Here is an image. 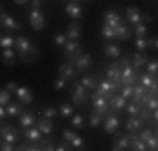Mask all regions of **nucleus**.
<instances>
[{
	"label": "nucleus",
	"instance_id": "1",
	"mask_svg": "<svg viewBox=\"0 0 158 151\" xmlns=\"http://www.w3.org/2000/svg\"><path fill=\"white\" fill-rule=\"evenodd\" d=\"M119 89H121V86L118 84V82H111V81H101L99 86H96L94 92L98 94V96H103L106 97V99H110L111 96H114V94L119 92Z\"/></svg>",
	"mask_w": 158,
	"mask_h": 151
},
{
	"label": "nucleus",
	"instance_id": "2",
	"mask_svg": "<svg viewBox=\"0 0 158 151\" xmlns=\"http://www.w3.org/2000/svg\"><path fill=\"white\" fill-rule=\"evenodd\" d=\"M14 47H15V51H17L19 55H24V54H37V55H39L37 47H35V45H32L31 40H29L27 37H24V35L14 39Z\"/></svg>",
	"mask_w": 158,
	"mask_h": 151
},
{
	"label": "nucleus",
	"instance_id": "3",
	"mask_svg": "<svg viewBox=\"0 0 158 151\" xmlns=\"http://www.w3.org/2000/svg\"><path fill=\"white\" fill-rule=\"evenodd\" d=\"M138 71L140 69H135L133 66H126L123 67L121 71V77H119V86H128V84H135V82L138 81Z\"/></svg>",
	"mask_w": 158,
	"mask_h": 151
},
{
	"label": "nucleus",
	"instance_id": "4",
	"mask_svg": "<svg viewBox=\"0 0 158 151\" xmlns=\"http://www.w3.org/2000/svg\"><path fill=\"white\" fill-rule=\"evenodd\" d=\"M88 89L84 88L82 84H79V82H74V89H73V101L74 104L77 106V108H82L86 103H88Z\"/></svg>",
	"mask_w": 158,
	"mask_h": 151
},
{
	"label": "nucleus",
	"instance_id": "5",
	"mask_svg": "<svg viewBox=\"0 0 158 151\" xmlns=\"http://www.w3.org/2000/svg\"><path fill=\"white\" fill-rule=\"evenodd\" d=\"M62 47H64V55H66L67 62H74L81 54V45H79L77 40H67Z\"/></svg>",
	"mask_w": 158,
	"mask_h": 151
},
{
	"label": "nucleus",
	"instance_id": "6",
	"mask_svg": "<svg viewBox=\"0 0 158 151\" xmlns=\"http://www.w3.org/2000/svg\"><path fill=\"white\" fill-rule=\"evenodd\" d=\"M119 124H121V121L118 119L116 112H108V114L103 116V128H104V133H108V134L114 133V131L119 128Z\"/></svg>",
	"mask_w": 158,
	"mask_h": 151
},
{
	"label": "nucleus",
	"instance_id": "7",
	"mask_svg": "<svg viewBox=\"0 0 158 151\" xmlns=\"http://www.w3.org/2000/svg\"><path fill=\"white\" fill-rule=\"evenodd\" d=\"M29 22H31L34 30H42L46 27V18H44V14L40 12V9H31V12H29Z\"/></svg>",
	"mask_w": 158,
	"mask_h": 151
},
{
	"label": "nucleus",
	"instance_id": "8",
	"mask_svg": "<svg viewBox=\"0 0 158 151\" xmlns=\"http://www.w3.org/2000/svg\"><path fill=\"white\" fill-rule=\"evenodd\" d=\"M91 99H93V108H94V112H98V114H101V116H104V114H108V112H110V104H108L106 97L98 96V94L94 92L91 96Z\"/></svg>",
	"mask_w": 158,
	"mask_h": 151
},
{
	"label": "nucleus",
	"instance_id": "9",
	"mask_svg": "<svg viewBox=\"0 0 158 151\" xmlns=\"http://www.w3.org/2000/svg\"><path fill=\"white\" fill-rule=\"evenodd\" d=\"M74 69H76V72H86V71L91 67L93 64V57L89 54H79V57L74 60Z\"/></svg>",
	"mask_w": 158,
	"mask_h": 151
},
{
	"label": "nucleus",
	"instance_id": "10",
	"mask_svg": "<svg viewBox=\"0 0 158 151\" xmlns=\"http://www.w3.org/2000/svg\"><path fill=\"white\" fill-rule=\"evenodd\" d=\"M19 129L17 128H14V126H10V124H5V126H2V138H3V141H7V143H17L19 141Z\"/></svg>",
	"mask_w": 158,
	"mask_h": 151
},
{
	"label": "nucleus",
	"instance_id": "11",
	"mask_svg": "<svg viewBox=\"0 0 158 151\" xmlns=\"http://www.w3.org/2000/svg\"><path fill=\"white\" fill-rule=\"evenodd\" d=\"M0 27H3L7 30H12V29L14 30H20L22 25H20V22L14 20L9 14H0Z\"/></svg>",
	"mask_w": 158,
	"mask_h": 151
},
{
	"label": "nucleus",
	"instance_id": "12",
	"mask_svg": "<svg viewBox=\"0 0 158 151\" xmlns=\"http://www.w3.org/2000/svg\"><path fill=\"white\" fill-rule=\"evenodd\" d=\"M110 112H119V111H123L125 109V106H126V99L119 94V96H111L110 97Z\"/></svg>",
	"mask_w": 158,
	"mask_h": 151
},
{
	"label": "nucleus",
	"instance_id": "13",
	"mask_svg": "<svg viewBox=\"0 0 158 151\" xmlns=\"http://www.w3.org/2000/svg\"><path fill=\"white\" fill-rule=\"evenodd\" d=\"M119 77H121V67H119L118 62H113L108 66V71H106V79L111 82H118L119 84Z\"/></svg>",
	"mask_w": 158,
	"mask_h": 151
},
{
	"label": "nucleus",
	"instance_id": "14",
	"mask_svg": "<svg viewBox=\"0 0 158 151\" xmlns=\"http://www.w3.org/2000/svg\"><path fill=\"white\" fill-rule=\"evenodd\" d=\"M143 126H145V121H143L140 116H130V118L126 119L128 133H136V131H140Z\"/></svg>",
	"mask_w": 158,
	"mask_h": 151
},
{
	"label": "nucleus",
	"instance_id": "15",
	"mask_svg": "<svg viewBox=\"0 0 158 151\" xmlns=\"http://www.w3.org/2000/svg\"><path fill=\"white\" fill-rule=\"evenodd\" d=\"M15 96H17V99L20 101L22 104H31L32 101H34V96H32V91L29 89V88H17L15 91Z\"/></svg>",
	"mask_w": 158,
	"mask_h": 151
},
{
	"label": "nucleus",
	"instance_id": "16",
	"mask_svg": "<svg viewBox=\"0 0 158 151\" xmlns=\"http://www.w3.org/2000/svg\"><path fill=\"white\" fill-rule=\"evenodd\" d=\"M76 69H74V64L73 62H62L61 66H59V76L64 77L67 81V79H73L74 76H76Z\"/></svg>",
	"mask_w": 158,
	"mask_h": 151
},
{
	"label": "nucleus",
	"instance_id": "17",
	"mask_svg": "<svg viewBox=\"0 0 158 151\" xmlns=\"http://www.w3.org/2000/svg\"><path fill=\"white\" fill-rule=\"evenodd\" d=\"M66 14L69 15V17L76 18V20H81L82 18V9L81 5H79L77 2H71L66 5Z\"/></svg>",
	"mask_w": 158,
	"mask_h": 151
},
{
	"label": "nucleus",
	"instance_id": "18",
	"mask_svg": "<svg viewBox=\"0 0 158 151\" xmlns=\"http://www.w3.org/2000/svg\"><path fill=\"white\" fill-rule=\"evenodd\" d=\"M126 18H128V22L130 24H138V22H141V18H143V14H141V10L138 9V7H128L126 9Z\"/></svg>",
	"mask_w": 158,
	"mask_h": 151
},
{
	"label": "nucleus",
	"instance_id": "19",
	"mask_svg": "<svg viewBox=\"0 0 158 151\" xmlns=\"http://www.w3.org/2000/svg\"><path fill=\"white\" fill-rule=\"evenodd\" d=\"M24 138H25V141H27V143H35V141H40V139H42V133L37 129V126L35 128L31 126V128H25Z\"/></svg>",
	"mask_w": 158,
	"mask_h": 151
},
{
	"label": "nucleus",
	"instance_id": "20",
	"mask_svg": "<svg viewBox=\"0 0 158 151\" xmlns=\"http://www.w3.org/2000/svg\"><path fill=\"white\" fill-rule=\"evenodd\" d=\"M118 24H121V17H119L114 10L104 12V25H106V27H116Z\"/></svg>",
	"mask_w": 158,
	"mask_h": 151
},
{
	"label": "nucleus",
	"instance_id": "21",
	"mask_svg": "<svg viewBox=\"0 0 158 151\" xmlns=\"http://www.w3.org/2000/svg\"><path fill=\"white\" fill-rule=\"evenodd\" d=\"M37 129H39L42 134H51L52 129H54L52 119H47V118H44V116L40 119H37Z\"/></svg>",
	"mask_w": 158,
	"mask_h": 151
},
{
	"label": "nucleus",
	"instance_id": "22",
	"mask_svg": "<svg viewBox=\"0 0 158 151\" xmlns=\"http://www.w3.org/2000/svg\"><path fill=\"white\" fill-rule=\"evenodd\" d=\"M7 111V116H10V118H14V116H20L22 112H24V104L20 103V101H15V103H9L5 108Z\"/></svg>",
	"mask_w": 158,
	"mask_h": 151
},
{
	"label": "nucleus",
	"instance_id": "23",
	"mask_svg": "<svg viewBox=\"0 0 158 151\" xmlns=\"http://www.w3.org/2000/svg\"><path fill=\"white\" fill-rule=\"evenodd\" d=\"M113 149L114 151H125L128 149V134H118L113 139Z\"/></svg>",
	"mask_w": 158,
	"mask_h": 151
},
{
	"label": "nucleus",
	"instance_id": "24",
	"mask_svg": "<svg viewBox=\"0 0 158 151\" xmlns=\"http://www.w3.org/2000/svg\"><path fill=\"white\" fill-rule=\"evenodd\" d=\"M67 40H77L81 37V25L77 22H73V24L67 25V32H66Z\"/></svg>",
	"mask_w": 158,
	"mask_h": 151
},
{
	"label": "nucleus",
	"instance_id": "25",
	"mask_svg": "<svg viewBox=\"0 0 158 151\" xmlns=\"http://www.w3.org/2000/svg\"><path fill=\"white\" fill-rule=\"evenodd\" d=\"M113 29H114L116 39H119V40H128L131 37V30H130V27H126L125 24H118L116 27H113Z\"/></svg>",
	"mask_w": 158,
	"mask_h": 151
},
{
	"label": "nucleus",
	"instance_id": "26",
	"mask_svg": "<svg viewBox=\"0 0 158 151\" xmlns=\"http://www.w3.org/2000/svg\"><path fill=\"white\" fill-rule=\"evenodd\" d=\"M0 60H2L5 66H14V64L17 62V57H15V54H14V51L10 47H7L5 51L0 54Z\"/></svg>",
	"mask_w": 158,
	"mask_h": 151
},
{
	"label": "nucleus",
	"instance_id": "27",
	"mask_svg": "<svg viewBox=\"0 0 158 151\" xmlns=\"http://www.w3.org/2000/svg\"><path fill=\"white\" fill-rule=\"evenodd\" d=\"M35 114H34L32 111H27V112H22L20 114V119H19V123H20L22 128H31L34 123H35Z\"/></svg>",
	"mask_w": 158,
	"mask_h": 151
},
{
	"label": "nucleus",
	"instance_id": "28",
	"mask_svg": "<svg viewBox=\"0 0 158 151\" xmlns=\"http://www.w3.org/2000/svg\"><path fill=\"white\" fill-rule=\"evenodd\" d=\"M146 91H148V89H146L145 86H141L140 82H138V84H133V96H131V97H133V103L140 104V99L146 94Z\"/></svg>",
	"mask_w": 158,
	"mask_h": 151
},
{
	"label": "nucleus",
	"instance_id": "29",
	"mask_svg": "<svg viewBox=\"0 0 158 151\" xmlns=\"http://www.w3.org/2000/svg\"><path fill=\"white\" fill-rule=\"evenodd\" d=\"M146 60H148V59H146V55L143 54V52H136L130 62H131V66H133L135 69H140V67H145Z\"/></svg>",
	"mask_w": 158,
	"mask_h": 151
},
{
	"label": "nucleus",
	"instance_id": "30",
	"mask_svg": "<svg viewBox=\"0 0 158 151\" xmlns=\"http://www.w3.org/2000/svg\"><path fill=\"white\" fill-rule=\"evenodd\" d=\"M104 54H106L108 57L118 59L119 55H121V49H119L116 44H108L106 47H104Z\"/></svg>",
	"mask_w": 158,
	"mask_h": 151
},
{
	"label": "nucleus",
	"instance_id": "31",
	"mask_svg": "<svg viewBox=\"0 0 158 151\" xmlns=\"http://www.w3.org/2000/svg\"><path fill=\"white\" fill-rule=\"evenodd\" d=\"M156 77H153L152 74H148V72H143V74H138V82H140L141 86H145L146 89L150 88V86L153 84V81H155Z\"/></svg>",
	"mask_w": 158,
	"mask_h": 151
},
{
	"label": "nucleus",
	"instance_id": "32",
	"mask_svg": "<svg viewBox=\"0 0 158 151\" xmlns=\"http://www.w3.org/2000/svg\"><path fill=\"white\" fill-rule=\"evenodd\" d=\"M81 84L84 86L86 89L94 91L96 86H98V82H96V77H94V76H84V77L81 79Z\"/></svg>",
	"mask_w": 158,
	"mask_h": 151
},
{
	"label": "nucleus",
	"instance_id": "33",
	"mask_svg": "<svg viewBox=\"0 0 158 151\" xmlns=\"http://www.w3.org/2000/svg\"><path fill=\"white\" fill-rule=\"evenodd\" d=\"M73 112H74V108L71 104L62 103L61 106H59V114H61L62 118H69V116H73Z\"/></svg>",
	"mask_w": 158,
	"mask_h": 151
},
{
	"label": "nucleus",
	"instance_id": "34",
	"mask_svg": "<svg viewBox=\"0 0 158 151\" xmlns=\"http://www.w3.org/2000/svg\"><path fill=\"white\" fill-rule=\"evenodd\" d=\"M146 72L152 74L153 77H156V72H158V62L156 59H152V60H146Z\"/></svg>",
	"mask_w": 158,
	"mask_h": 151
},
{
	"label": "nucleus",
	"instance_id": "35",
	"mask_svg": "<svg viewBox=\"0 0 158 151\" xmlns=\"http://www.w3.org/2000/svg\"><path fill=\"white\" fill-rule=\"evenodd\" d=\"M140 108H141V106L138 104V103H130V104L125 106V111H126L130 116H138V112H140Z\"/></svg>",
	"mask_w": 158,
	"mask_h": 151
},
{
	"label": "nucleus",
	"instance_id": "36",
	"mask_svg": "<svg viewBox=\"0 0 158 151\" xmlns=\"http://www.w3.org/2000/svg\"><path fill=\"white\" fill-rule=\"evenodd\" d=\"M135 47L138 49V52H145L146 49H148V40H146L145 37H136V40H135Z\"/></svg>",
	"mask_w": 158,
	"mask_h": 151
},
{
	"label": "nucleus",
	"instance_id": "37",
	"mask_svg": "<svg viewBox=\"0 0 158 151\" xmlns=\"http://www.w3.org/2000/svg\"><path fill=\"white\" fill-rule=\"evenodd\" d=\"M158 148V138H156V131H153V134L150 136V139L146 141V149L155 151Z\"/></svg>",
	"mask_w": 158,
	"mask_h": 151
},
{
	"label": "nucleus",
	"instance_id": "38",
	"mask_svg": "<svg viewBox=\"0 0 158 151\" xmlns=\"http://www.w3.org/2000/svg\"><path fill=\"white\" fill-rule=\"evenodd\" d=\"M101 35H103L106 40H113V39H116V35H114V29H113V27H106V25H103Z\"/></svg>",
	"mask_w": 158,
	"mask_h": 151
},
{
	"label": "nucleus",
	"instance_id": "39",
	"mask_svg": "<svg viewBox=\"0 0 158 151\" xmlns=\"http://www.w3.org/2000/svg\"><path fill=\"white\" fill-rule=\"evenodd\" d=\"M146 30H148V27H146L143 22L135 24V35H136V37H145L146 35Z\"/></svg>",
	"mask_w": 158,
	"mask_h": 151
},
{
	"label": "nucleus",
	"instance_id": "40",
	"mask_svg": "<svg viewBox=\"0 0 158 151\" xmlns=\"http://www.w3.org/2000/svg\"><path fill=\"white\" fill-rule=\"evenodd\" d=\"M0 47H14V37L12 35H0Z\"/></svg>",
	"mask_w": 158,
	"mask_h": 151
},
{
	"label": "nucleus",
	"instance_id": "41",
	"mask_svg": "<svg viewBox=\"0 0 158 151\" xmlns=\"http://www.w3.org/2000/svg\"><path fill=\"white\" fill-rule=\"evenodd\" d=\"M71 146H73V149H86V143L82 138H79V136H76V138L71 141Z\"/></svg>",
	"mask_w": 158,
	"mask_h": 151
},
{
	"label": "nucleus",
	"instance_id": "42",
	"mask_svg": "<svg viewBox=\"0 0 158 151\" xmlns=\"http://www.w3.org/2000/svg\"><path fill=\"white\" fill-rule=\"evenodd\" d=\"M101 123H103V116L98 114V112H93L91 119H89V126H91V128H98Z\"/></svg>",
	"mask_w": 158,
	"mask_h": 151
},
{
	"label": "nucleus",
	"instance_id": "43",
	"mask_svg": "<svg viewBox=\"0 0 158 151\" xmlns=\"http://www.w3.org/2000/svg\"><path fill=\"white\" fill-rule=\"evenodd\" d=\"M153 131H155V129H150V128H141V129H140V134H138V138H140L141 141L146 143V141L150 139V136L153 134Z\"/></svg>",
	"mask_w": 158,
	"mask_h": 151
},
{
	"label": "nucleus",
	"instance_id": "44",
	"mask_svg": "<svg viewBox=\"0 0 158 151\" xmlns=\"http://www.w3.org/2000/svg\"><path fill=\"white\" fill-rule=\"evenodd\" d=\"M10 103V92L7 89H0V106H7Z\"/></svg>",
	"mask_w": 158,
	"mask_h": 151
},
{
	"label": "nucleus",
	"instance_id": "45",
	"mask_svg": "<svg viewBox=\"0 0 158 151\" xmlns=\"http://www.w3.org/2000/svg\"><path fill=\"white\" fill-rule=\"evenodd\" d=\"M52 42H54L56 45H59V47H62V45L67 42L66 34H57V35H54V37H52Z\"/></svg>",
	"mask_w": 158,
	"mask_h": 151
},
{
	"label": "nucleus",
	"instance_id": "46",
	"mask_svg": "<svg viewBox=\"0 0 158 151\" xmlns=\"http://www.w3.org/2000/svg\"><path fill=\"white\" fill-rule=\"evenodd\" d=\"M121 96L125 97V99H130L131 96H133V84H128V86H123L121 89Z\"/></svg>",
	"mask_w": 158,
	"mask_h": 151
},
{
	"label": "nucleus",
	"instance_id": "47",
	"mask_svg": "<svg viewBox=\"0 0 158 151\" xmlns=\"http://www.w3.org/2000/svg\"><path fill=\"white\" fill-rule=\"evenodd\" d=\"M42 116H44V118H47V119H54L56 116H57V109H56V108H46L42 111Z\"/></svg>",
	"mask_w": 158,
	"mask_h": 151
},
{
	"label": "nucleus",
	"instance_id": "48",
	"mask_svg": "<svg viewBox=\"0 0 158 151\" xmlns=\"http://www.w3.org/2000/svg\"><path fill=\"white\" fill-rule=\"evenodd\" d=\"M71 124H73V128H82V126H84V118H82L81 114L73 116V121H71Z\"/></svg>",
	"mask_w": 158,
	"mask_h": 151
},
{
	"label": "nucleus",
	"instance_id": "49",
	"mask_svg": "<svg viewBox=\"0 0 158 151\" xmlns=\"http://www.w3.org/2000/svg\"><path fill=\"white\" fill-rule=\"evenodd\" d=\"M66 82H67L66 79L59 76V77L56 79V81H54V89H56V91H62L64 88H66Z\"/></svg>",
	"mask_w": 158,
	"mask_h": 151
},
{
	"label": "nucleus",
	"instance_id": "50",
	"mask_svg": "<svg viewBox=\"0 0 158 151\" xmlns=\"http://www.w3.org/2000/svg\"><path fill=\"white\" fill-rule=\"evenodd\" d=\"M145 108H148V109H152V111H155V109H158V99H156V96H153V97H150L148 101H146V104H145Z\"/></svg>",
	"mask_w": 158,
	"mask_h": 151
},
{
	"label": "nucleus",
	"instance_id": "51",
	"mask_svg": "<svg viewBox=\"0 0 158 151\" xmlns=\"http://www.w3.org/2000/svg\"><path fill=\"white\" fill-rule=\"evenodd\" d=\"M76 136H77V134L74 133L73 129H64V131H62V138H64V141H69V143H71L74 138H76Z\"/></svg>",
	"mask_w": 158,
	"mask_h": 151
},
{
	"label": "nucleus",
	"instance_id": "52",
	"mask_svg": "<svg viewBox=\"0 0 158 151\" xmlns=\"http://www.w3.org/2000/svg\"><path fill=\"white\" fill-rule=\"evenodd\" d=\"M71 149H73V146H71L69 141H62L59 145H56V151H71Z\"/></svg>",
	"mask_w": 158,
	"mask_h": 151
},
{
	"label": "nucleus",
	"instance_id": "53",
	"mask_svg": "<svg viewBox=\"0 0 158 151\" xmlns=\"http://www.w3.org/2000/svg\"><path fill=\"white\" fill-rule=\"evenodd\" d=\"M0 149H2V151H12V149H15V148H14V145H12V143L0 141Z\"/></svg>",
	"mask_w": 158,
	"mask_h": 151
},
{
	"label": "nucleus",
	"instance_id": "54",
	"mask_svg": "<svg viewBox=\"0 0 158 151\" xmlns=\"http://www.w3.org/2000/svg\"><path fill=\"white\" fill-rule=\"evenodd\" d=\"M116 62L119 64V67H126V66H130V64H131V62H130V57H126V55H123V57L118 59Z\"/></svg>",
	"mask_w": 158,
	"mask_h": 151
},
{
	"label": "nucleus",
	"instance_id": "55",
	"mask_svg": "<svg viewBox=\"0 0 158 151\" xmlns=\"http://www.w3.org/2000/svg\"><path fill=\"white\" fill-rule=\"evenodd\" d=\"M148 47H152L153 51H156V49H158V37L156 35L152 37V39L148 40Z\"/></svg>",
	"mask_w": 158,
	"mask_h": 151
},
{
	"label": "nucleus",
	"instance_id": "56",
	"mask_svg": "<svg viewBox=\"0 0 158 151\" xmlns=\"http://www.w3.org/2000/svg\"><path fill=\"white\" fill-rule=\"evenodd\" d=\"M17 88H19V86L15 84V82H9V84H7V88H5V89L9 91L10 94H12V92L15 94V91H17Z\"/></svg>",
	"mask_w": 158,
	"mask_h": 151
},
{
	"label": "nucleus",
	"instance_id": "57",
	"mask_svg": "<svg viewBox=\"0 0 158 151\" xmlns=\"http://www.w3.org/2000/svg\"><path fill=\"white\" fill-rule=\"evenodd\" d=\"M54 149H56V145H54L52 141H49L47 145L42 146V151H54Z\"/></svg>",
	"mask_w": 158,
	"mask_h": 151
},
{
	"label": "nucleus",
	"instance_id": "58",
	"mask_svg": "<svg viewBox=\"0 0 158 151\" xmlns=\"http://www.w3.org/2000/svg\"><path fill=\"white\" fill-rule=\"evenodd\" d=\"M42 7V0H31V9H40Z\"/></svg>",
	"mask_w": 158,
	"mask_h": 151
},
{
	"label": "nucleus",
	"instance_id": "59",
	"mask_svg": "<svg viewBox=\"0 0 158 151\" xmlns=\"http://www.w3.org/2000/svg\"><path fill=\"white\" fill-rule=\"evenodd\" d=\"M5 118H7V111H5V108H3V106H0V123H2Z\"/></svg>",
	"mask_w": 158,
	"mask_h": 151
},
{
	"label": "nucleus",
	"instance_id": "60",
	"mask_svg": "<svg viewBox=\"0 0 158 151\" xmlns=\"http://www.w3.org/2000/svg\"><path fill=\"white\" fill-rule=\"evenodd\" d=\"M15 149H17V151H25V149H27V143H22V145H19Z\"/></svg>",
	"mask_w": 158,
	"mask_h": 151
},
{
	"label": "nucleus",
	"instance_id": "61",
	"mask_svg": "<svg viewBox=\"0 0 158 151\" xmlns=\"http://www.w3.org/2000/svg\"><path fill=\"white\" fill-rule=\"evenodd\" d=\"M14 2H15L17 5H24V3H27L29 0H14Z\"/></svg>",
	"mask_w": 158,
	"mask_h": 151
},
{
	"label": "nucleus",
	"instance_id": "62",
	"mask_svg": "<svg viewBox=\"0 0 158 151\" xmlns=\"http://www.w3.org/2000/svg\"><path fill=\"white\" fill-rule=\"evenodd\" d=\"M0 138H2V128H0Z\"/></svg>",
	"mask_w": 158,
	"mask_h": 151
},
{
	"label": "nucleus",
	"instance_id": "63",
	"mask_svg": "<svg viewBox=\"0 0 158 151\" xmlns=\"http://www.w3.org/2000/svg\"><path fill=\"white\" fill-rule=\"evenodd\" d=\"M0 10H2V7H0Z\"/></svg>",
	"mask_w": 158,
	"mask_h": 151
}]
</instances>
